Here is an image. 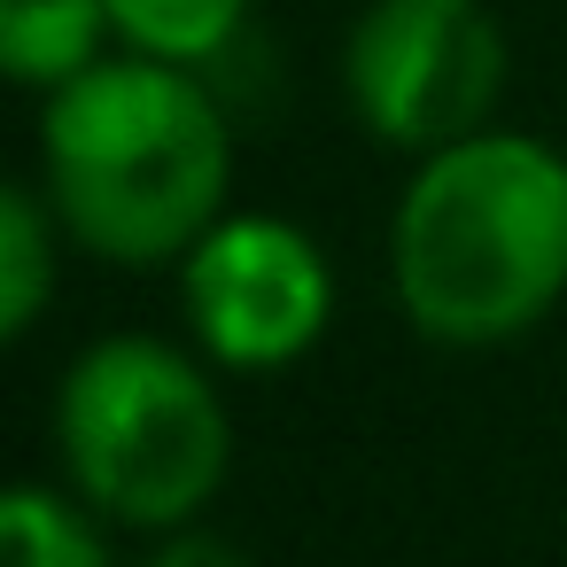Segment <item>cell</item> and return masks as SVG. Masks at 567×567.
Segmentation results:
<instances>
[{
  "label": "cell",
  "mask_w": 567,
  "mask_h": 567,
  "mask_svg": "<svg viewBox=\"0 0 567 567\" xmlns=\"http://www.w3.org/2000/svg\"><path fill=\"white\" fill-rule=\"evenodd\" d=\"M389 288L412 334L443 350L536 334L567 296V156L513 125L412 156L389 218Z\"/></svg>",
  "instance_id": "7a4b0ae2"
},
{
  "label": "cell",
  "mask_w": 567,
  "mask_h": 567,
  "mask_svg": "<svg viewBox=\"0 0 567 567\" xmlns=\"http://www.w3.org/2000/svg\"><path fill=\"white\" fill-rule=\"evenodd\" d=\"M179 319L187 342L226 373H280L311 358L334 327V265L327 249L272 210H226L179 257Z\"/></svg>",
  "instance_id": "5b68a950"
},
{
  "label": "cell",
  "mask_w": 567,
  "mask_h": 567,
  "mask_svg": "<svg viewBox=\"0 0 567 567\" xmlns=\"http://www.w3.org/2000/svg\"><path fill=\"white\" fill-rule=\"evenodd\" d=\"M505 63L489 0H365L342 32V102L381 148L427 156L497 125Z\"/></svg>",
  "instance_id": "277c9868"
},
{
  "label": "cell",
  "mask_w": 567,
  "mask_h": 567,
  "mask_svg": "<svg viewBox=\"0 0 567 567\" xmlns=\"http://www.w3.org/2000/svg\"><path fill=\"white\" fill-rule=\"evenodd\" d=\"M63 482L125 536L203 520L234 474V412L195 342L94 334L55 389Z\"/></svg>",
  "instance_id": "3957f363"
},
{
  "label": "cell",
  "mask_w": 567,
  "mask_h": 567,
  "mask_svg": "<svg viewBox=\"0 0 567 567\" xmlns=\"http://www.w3.org/2000/svg\"><path fill=\"white\" fill-rule=\"evenodd\" d=\"M249 9L257 0H110L117 48L187 63V71H210L218 55H234V40L249 32Z\"/></svg>",
  "instance_id": "9c48e42d"
},
{
  "label": "cell",
  "mask_w": 567,
  "mask_h": 567,
  "mask_svg": "<svg viewBox=\"0 0 567 567\" xmlns=\"http://www.w3.org/2000/svg\"><path fill=\"white\" fill-rule=\"evenodd\" d=\"M0 567H117V544L71 482H17L0 497Z\"/></svg>",
  "instance_id": "52a82bcc"
},
{
  "label": "cell",
  "mask_w": 567,
  "mask_h": 567,
  "mask_svg": "<svg viewBox=\"0 0 567 567\" xmlns=\"http://www.w3.org/2000/svg\"><path fill=\"white\" fill-rule=\"evenodd\" d=\"M117 40L110 0H0V71L32 94L71 86Z\"/></svg>",
  "instance_id": "8992f818"
},
{
  "label": "cell",
  "mask_w": 567,
  "mask_h": 567,
  "mask_svg": "<svg viewBox=\"0 0 567 567\" xmlns=\"http://www.w3.org/2000/svg\"><path fill=\"white\" fill-rule=\"evenodd\" d=\"M40 195L102 265H179L234 210V125L203 71L102 55L40 94Z\"/></svg>",
  "instance_id": "6da1fadb"
},
{
  "label": "cell",
  "mask_w": 567,
  "mask_h": 567,
  "mask_svg": "<svg viewBox=\"0 0 567 567\" xmlns=\"http://www.w3.org/2000/svg\"><path fill=\"white\" fill-rule=\"evenodd\" d=\"M141 567H257L226 528H203V520H179V528H156Z\"/></svg>",
  "instance_id": "30bf717a"
},
{
  "label": "cell",
  "mask_w": 567,
  "mask_h": 567,
  "mask_svg": "<svg viewBox=\"0 0 567 567\" xmlns=\"http://www.w3.org/2000/svg\"><path fill=\"white\" fill-rule=\"evenodd\" d=\"M63 218H55V203L40 195V179L32 187H9L0 195V334L9 342H24L40 319H48V303H55V280H63Z\"/></svg>",
  "instance_id": "ba28073f"
}]
</instances>
